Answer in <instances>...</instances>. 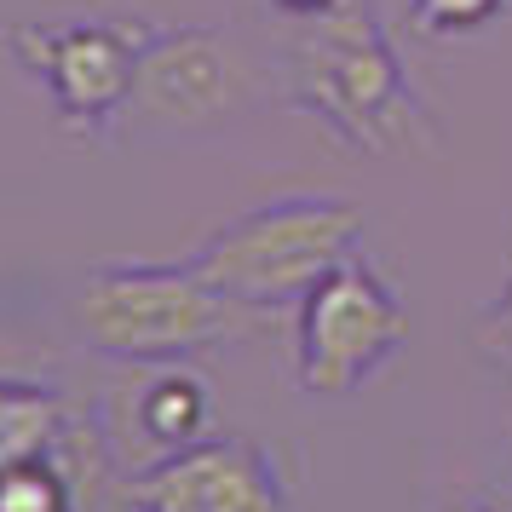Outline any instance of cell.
I'll return each instance as SVG.
<instances>
[{
    "label": "cell",
    "instance_id": "cell-1",
    "mask_svg": "<svg viewBox=\"0 0 512 512\" xmlns=\"http://www.w3.org/2000/svg\"><path fill=\"white\" fill-rule=\"evenodd\" d=\"M288 98L357 156L438 150V121L363 0L300 24L288 41Z\"/></svg>",
    "mask_w": 512,
    "mask_h": 512
},
{
    "label": "cell",
    "instance_id": "cell-2",
    "mask_svg": "<svg viewBox=\"0 0 512 512\" xmlns=\"http://www.w3.org/2000/svg\"><path fill=\"white\" fill-rule=\"evenodd\" d=\"M271 311L219 294L185 265H150V259H127V265H104L87 277L81 300H75V328L81 340L116 363H139V369H179L190 357L213 346H236L254 340Z\"/></svg>",
    "mask_w": 512,
    "mask_h": 512
},
{
    "label": "cell",
    "instance_id": "cell-3",
    "mask_svg": "<svg viewBox=\"0 0 512 512\" xmlns=\"http://www.w3.org/2000/svg\"><path fill=\"white\" fill-rule=\"evenodd\" d=\"M357 242H363V213L351 202L282 196L219 225L190 254V271L254 311H277V305H300L328 271L357 259Z\"/></svg>",
    "mask_w": 512,
    "mask_h": 512
},
{
    "label": "cell",
    "instance_id": "cell-4",
    "mask_svg": "<svg viewBox=\"0 0 512 512\" xmlns=\"http://www.w3.org/2000/svg\"><path fill=\"white\" fill-rule=\"evenodd\" d=\"M150 24L133 18H29L6 29L12 64L47 93L52 121L75 139H116Z\"/></svg>",
    "mask_w": 512,
    "mask_h": 512
},
{
    "label": "cell",
    "instance_id": "cell-5",
    "mask_svg": "<svg viewBox=\"0 0 512 512\" xmlns=\"http://www.w3.org/2000/svg\"><path fill=\"white\" fill-rule=\"evenodd\" d=\"M409 346V305L369 259L357 254L328 271L300 300L294 374L311 397H351Z\"/></svg>",
    "mask_w": 512,
    "mask_h": 512
},
{
    "label": "cell",
    "instance_id": "cell-6",
    "mask_svg": "<svg viewBox=\"0 0 512 512\" xmlns=\"http://www.w3.org/2000/svg\"><path fill=\"white\" fill-rule=\"evenodd\" d=\"M242 98H248V64H242L231 35L196 24L150 29L121 133H139V139L202 133V127L231 116Z\"/></svg>",
    "mask_w": 512,
    "mask_h": 512
},
{
    "label": "cell",
    "instance_id": "cell-7",
    "mask_svg": "<svg viewBox=\"0 0 512 512\" xmlns=\"http://www.w3.org/2000/svg\"><path fill=\"white\" fill-rule=\"evenodd\" d=\"M133 512H288L277 461L248 438H196L127 484Z\"/></svg>",
    "mask_w": 512,
    "mask_h": 512
},
{
    "label": "cell",
    "instance_id": "cell-8",
    "mask_svg": "<svg viewBox=\"0 0 512 512\" xmlns=\"http://www.w3.org/2000/svg\"><path fill=\"white\" fill-rule=\"evenodd\" d=\"M133 415H139V432L162 455L185 449L208 432V386L185 369H162L156 380H144L139 397H133Z\"/></svg>",
    "mask_w": 512,
    "mask_h": 512
},
{
    "label": "cell",
    "instance_id": "cell-9",
    "mask_svg": "<svg viewBox=\"0 0 512 512\" xmlns=\"http://www.w3.org/2000/svg\"><path fill=\"white\" fill-rule=\"evenodd\" d=\"M70 432L64 403L29 380H0V472L35 455H52Z\"/></svg>",
    "mask_w": 512,
    "mask_h": 512
},
{
    "label": "cell",
    "instance_id": "cell-10",
    "mask_svg": "<svg viewBox=\"0 0 512 512\" xmlns=\"http://www.w3.org/2000/svg\"><path fill=\"white\" fill-rule=\"evenodd\" d=\"M0 512H75V478L64 449L18 461L0 472Z\"/></svg>",
    "mask_w": 512,
    "mask_h": 512
},
{
    "label": "cell",
    "instance_id": "cell-11",
    "mask_svg": "<svg viewBox=\"0 0 512 512\" xmlns=\"http://www.w3.org/2000/svg\"><path fill=\"white\" fill-rule=\"evenodd\" d=\"M512 12V0H409V24L426 41H461L478 29L501 24Z\"/></svg>",
    "mask_w": 512,
    "mask_h": 512
},
{
    "label": "cell",
    "instance_id": "cell-12",
    "mask_svg": "<svg viewBox=\"0 0 512 512\" xmlns=\"http://www.w3.org/2000/svg\"><path fill=\"white\" fill-rule=\"evenodd\" d=\"M478 351L512 380V282L478 311Z\"/></svg>",
    "mask_w": 512,
    "mask_h": 512
},
{
    "label": "cell",
    "instance_id": "cell-13",
    "mask_svg": "<svg viewBox=\"0 0 512 512\" xmlns=\"http://www.w3.org/2000/svg\"><path fill=\"white\" fill-rule=\"evenodd\" d=\"M282 18H300V24H311V18H323V12H334V6H346V0H271Z\"/></svg>",
    "mask_w": 512,
    "mask_h": 512
},
{
    "label": "cell",
    "instance_id": "cell-14",
    "mask_svg": "<svg viewBox=\"0 0 512 512\" xmlns=\"http://www.w3.org/2000/svg\"><path fill=\"white\" fill-rule=\"evenodd\" d=\"M443 512H501V507H484V501H455V507H443Z\"/></svg>",
    "mask_w": 512,
    "mask_h": 512
}]
</instances>
